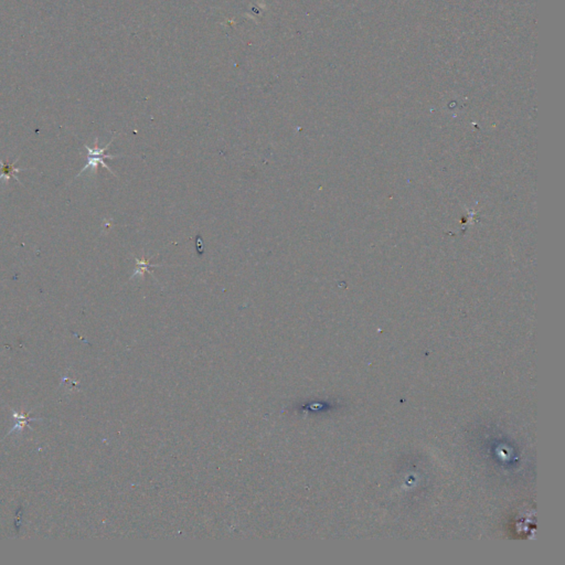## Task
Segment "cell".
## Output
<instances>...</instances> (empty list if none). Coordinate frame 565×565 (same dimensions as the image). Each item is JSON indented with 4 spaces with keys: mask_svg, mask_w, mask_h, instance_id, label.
<instances>
[{
    "mask_svg": "<svg viewBox=\"0 0 565 565\" xmlns=\"http://www.w3.org/2000/svg\"><path fill=\"white\" fill-rule=\"evenodd\" d=\"M136 265H137V267H136L135 273L133 274V277H135L136 275H144L145 271H147L149 267H159L160 265H149V260L148 259H137L136 258Z\"/></svg>",
    "mask_w": 565,
    "mask_h": 565,
    "instance_id": "3957f363",
    "label": "cell"
},
{
    "mask_svg": "<svg viewBox=\"0 0 565 565\" xmlns=\"http://www.w3.org/2000/svg\"><path fill=\"white\" fill-rule=\"evenodd\" d=\"M113 139H114V138H113ZM113 139L105 146V147H103V148H100V147H99V139H97V138L95 139V143H94V147H93V148L89 147L88 145H84L85 149L88 150V160H86V165L82 168V170H81V171L78 173V176L75 177V178L80 177L84 171L89 170V169H91L92 172L95 173V172H96V169H97V166H99V165H101L102 167L106 168V169H107L108 171H110V172L112 173V175L115 176V172H114V171L111 169V167H108V166L105 164V161H104L105 158L114 159V158H117V157H119V156L105 155V151H106V150L108 149V147H110V146H111Z\"/></svg>",
    "mask_w": 565,
    "mask_h": 565,
    "instance_id": "6da1fadb",
    "label": "cell"
},
{
    "mask_svg": "<svg viewBox=\"0 0 565 565\" xmlns=\"http://www.w3.org/2000/svg\"><path fill=\"white\" fill-rule=\"evenodd\" d=\"M18 160H19V158L16 159L14 164H9V162H4L3 160H0V167H2V168H0V180H2V179H6V180L8 181L10 178H14L16 181L21 184V181L19 180V178L16 176V172L27 170V168L23 169V168L16 167V164H17Z\"/></svg>",
    "mask_w": 565,
    "mask_h": 565,
    "instance_id": "7a4b0ae2",
    "label": "cell"
}]
</instances>
